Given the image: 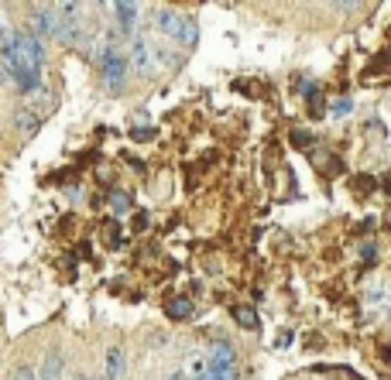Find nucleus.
Returning a JSON list of instances; mask_svg holds the SVG:
<instances>
[{"mask_svg": "<svg viewBox=\"0 0 391 380\" xmlns=\"http://www.w3.org/2000/svg\"><path fill=\"white\" fill-rule=\"evenodd\" d=\"M4 65H7V72L14 76V82H18L21 89H35L38 69H42V42L31 38V34H25V31L7 34V45H4Z\"/></svg>", "mask_w": 391, "mask_h": 380, "instance_id": "nucleus-1", "label": "nucleus"}, {"mask_svg": "<svg viewBox=\"0 0 391 380\" xmlns=\"http://www.w3.org/2000/svg\"><path fill=\"white\" fill-rule=\"evenodd\" d=\"M52 11H55V38L66 42V45H82L86 31H89L86 18H82L86 7L82 4H58Z\"/></svg>", "mask_w": 391, "mask_h": 380, "instance_id": "nucleus-2", "label": "nucleus"}, {"mask_svg": "<svg viewBox=\"0 0 391 380\" xmlns=\"http://www.w3.org/2000/svg\"><path fill=\"white\" fill-rule=\"evenodd\" d=\"M155 25L168 34V38H175V42H182L185 49H192L196 42H199V27L192 18H185L179 11H168V7H161L155 14Z\"/></svg>", "mask_w": 391, "mask_h": 380, "instance_id": "nucleus-3", "label": "nucleus"}, {"mask_svg": "<svg viewBox=\"0 0 391 380\" xmlns=\"http://www.w3.org/2000/svg\"><path fill=\"white\" fill-rule=\"evenodd\" d=\"M130 58H134V72H137V76H158V72L168 65V55L158 49V45L144 42V38H134Z\"/></svg>", "mask_w": 391, "mask_h": 380, "instance_id": "nucleus-4", "label": "nucleus"}, {"mask_svg": "<svg viewBox=\"0 0 391 380\" xmlns=\"http://www.w3.org/2000/svg\"><path fill=\"white\" fill-rule=\"evenodd\" d=\"M100 69H104L106 89H124V82H128V58L120 51L106 45L104 55H100Z\"/></svg>", "mask_w": 391, "mask_h": 380, "instance_id": "nucleus-5", "label": "nucleus"}, {"mask_svg": "<svg viewBox=\"0 0 391 380\" xmlns=\"http://www.w3.org/2000/svg\"><path fill=\"white\" fill-rule=\"evenodd\" d=\"M55 106V96L52 93H42V106H35V103H25L18 113H14V127H21L25 134H31V130H38V124L52 113Z\"/></svg>", "mask_w": 391, "mask_h": 380, "instance_id": "nucleus-6", "label": "nucleus"}, {"mask_svg": "<svg viewBox=\"0 0 391 380\" xmlns=\"http://www.w3.org/2000/svg\"><path fill=\"white\" fill-rule=\"evenodd\" d=\"M31 38H55V11L52 7H31Z\"/></svg>", "mask_w": 391, "mask_h": 380, "instance_id": "nucleus-7", "label": "nucleus"}, {"mask_svg": "<svg viewBox=\"0 0 391 380\" xmlns=\"http://www.w3.org/2000/svg\"><path fill=\"white\" fill-rule=\"evenodd\" d=\"M120 377H124V346H110V350H106L104 380H120Z\"/></svg>", "mask_w": 391, "mask_h": 380, "instance_id": "nucleus-8", "label": "nucleus"}, {"mask_svg": "<svg viewBox=\"0 0 391 380\" xmlns=\"http://www.w3.org/2000/svg\"><path fill=\"white\" fill-rule=\"evenodd\" d=\"M110 11H113V18H117L120 31H130V27L137 25V14H141V11H137V4H113Z\"/></svg>", "mask_w": 391, "mask_h": 380, "instance_id": "nucleus-9", "label": "nucleus"}, {"mask_svg": "<svg viewBox=\"0 0 391 380\" xmlns=\"http://www.w3.org/2000/svg\"><path fill=\"white\" fill-rule=\"evenodd\" d=\"M206 370H209L206 356H203V353H189L179 374H182V377H199V380H203V377H206Z\"/></svg>", "mask_w": 391, "mask_h": 380, "instance_id": "nucleus-10", "label": "nucleus"}, {"mask_svg": "<svg viewBox=\"0 0 391 380\" xmlns=\"http://www.w3.org/2000/svg\"><path fill=\"white\" fill-rule=\"evenodd\" d=\"M165 315L182 322V319H189V315H192V302H189L185 295H175V298H168V302H165Z\"/></svg>", "mask_w": 391, "mask_h": 380, "instance_id": "nucleus-11", "label": "nucleus"}, {"mask_svg": "<svg viewBox=\"0 0 391 380\" xmlns=\"http://www.w3.org/2000/svg\"><path fill=\"white\" fill-rule=\"evenodd\" d=\"M206 363H209V367H234V350H230L227 343H216Z\"/></svg>", "mask_w": 391, "mask_h": 380, "instance_id": "nucleus-12", "label": "nucleus"}, {"mask_svg": "<svg viewBox=\"0 0 391 380\" xmlns=\"http://www.w3.org/2000/svg\"><path fill=\"white\" fill-rule=\"evenodd\" d=\"M234 319L244 329H258V312L251 305H234Z\"/></svg>", "mask_w": 391, "mask_h": 380, "instance_id": "nucleus-13", "label": "nucleus"}, {"mask_svg": "<svg viewBox=\"0 0 391 380\" xmlns=\"http://www.w3.org/2000/svg\"><path fill=\"white\" fill-rule=\"evenodd\" d=\"M58 363H62V353L52 350L45 356V370H42V380H58Z\"/></svg>", "mask_w": 391, "mask_h": 380, "instance_id": "nucleus-14", "label": "nucleus"}, {"mask_svg": "<svg viewBox=\"0 0 391 380\" xmlns=\"http://www.w3.org/2000/svg\"><path fill=\"white\" fill-rule=\"evenodd\" d=\"M110 205H113L117 213H128V205H130L128 192H113V196H110Z\"/></svg>", "mask_w": 391, "mask_h": 380, "instance_id": "nucleus-15", "label": "nucleus"}, {"mask_svg": "<svg viewBox=\"0 0 391 380\" xmlns=\"http://www.w3.org/2000/svg\"><path fill=\"white\" fill-rule=\"evenodd\" d=\"M330 110H333L337 117H343V113H350V100H340V103H333Z\"/></svg>", "mask_w": 391, "mask_h": 380, "instance_id": "nucleus-16", "label": "nucleus"}, {"mask_svg": "<svg viewBox=\"0 0 391 380\" xmlns=\"http://www.w3.org/2000/svg\"><path fill=\"white\" fill-rule=\"evenodd\" d=\"M11 380H35V374H31L27 367H21V370H14V374H11Z\"/></svg>", "mask_w": 391, "mask_h": 380, "instance_id": "nucleus-17", "label": "nucleus"}, {"mask_svg": "<svg viewBox=\"0 0 391 380\" xmlns=\"http://www.w3.org/2000/svg\"><path fill=\"white\" fill-rule=\"evenodd\" d=\"M292 141H295V144H299V148H306V144H309V137H306V134H302V130H295V134H292Z\"/></svg>", "mask_w": 391, "mask_h": 380, "instance_id": "nucleus-18", "label": "nucleus"}, {"mask_svg": "<svg viewBox=\"0 0 391 380\" xmlns=\"http://www.w3.org/2000/svg\"><path fill=\"white\" fill-rule=\"evenodd\" d=\"M86 380H104V377H97V374H89V377H86Z\"/></svg>", "mask_w": 391, "mask_h": 380, "instance_id": "nucleus-19", "label": "nucleus"}, {"mask_svg": "<svg viewBox=\"0 0 391 380\" xmlns=\"http://www.w3.org/2000/svg\"><path fill=\"white\" fill-rule=\"evenodd\" d=\"M0 34H4V21H0Z\"/></svg>", "mask_w": 391, "mask_h": 380, "instance_id": "nucleus-20", "label": "nucleus"}]
</instances>
